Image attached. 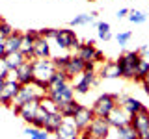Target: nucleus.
Masks as SVG:
<instances>
[{
    "label": "nucleus",
    "instance_id": "14",
    "mask_svg": "<svg viewBox=\"0 0 149 139\" xmlns=\"http://www.w3.org/2000/svg\"><path fill=\"white\" fill-rule=\"evenodd\" d=\"M84 65H86V61H84V59H80L77 54H74V56H69L67 63L63 65L62 71L67 74L69 80H73L74 76H80V74L84 72Z\"/></svg>",
    "mask_w": 149,
    "mask_h": 139
},
{
    "label": "nucleus",
    "instance_id": "38",
    "mask_svg": "<svg viewBox=\"0 0 149 139\" xmlns=\"http://www.w3.org/2000/svg\"><path fill=\"white\" fill-rule=\"evenodd\" d=\"M138 52H140V56H142L143 59H149V45L140 46V48H138Z\"/></svg>",
    "mask_w": 149,
    "mask_h": 139
},
{
    "label": "nucleus",
    "instance_id": "7",
    "mask_svg": "<svg viewBox=\"0 0 149 139\" xmlns=\"http://www.w3.org/2000/svg\"><path fill=\"white\" fill-rule=\"evenodd\" d=\"M19 89H21V83H19L15 78H8L2 83V89H0V106L4 108H11L13 98L17 96Z\"/></svg>",
    "mask_w": 149,
    "mask_h": 139
},
{
    "label": "nucleus",
    "instance_id": "25",
    "mask_svg": "<svg viewBox=\"0 0 149 139\" xmlns=\"http://www.w3.org/2000/svg\"><path fill=\"white\" fill-rule=\"evenodd\" d=\"M116 130V139H140L136 130H134L130 124H125V126L114 128Z\"/></svg>",
    "mask_w": 149,
    "mask_h": 139
},
{
    "label": "nucleus",
    "instance_id": "20",
    "mask_svg": "<svg viewBox=\"0 0 149 139\" xmlns=\"http://www.w3.org/2000/svg\"><path fill=\"white\" fill-rule=\"evenodd\" d=\"M119 106H121V108H123L125 111H127L129 115L138 113V111L143 108V104H142V102H140L138 98H134V96H123V98L119 100Z\"/></svg>",
    "mask_w": 149,
    "mask_h": 139
},
{
    "label": "nucleus",
    "instance_id": "8",
    "mask_svg": "<svg viewBox=\"0 0 149 139\" xmlns=\"http://www.w3.org/2000/svg\"><path fill=\"white\" fill-rule=\"evenodd\" d=\"M54 41H56V45H58L62 50H77L78 45H80L77 34H74L73 30H69V28H62V30H58Z\"/></svg>",
    "mask_w": 149,
    "mask_h": 139
},
{
    "label": "nucleus",
    "instance_id": "36",
    "mask_svg": "<svg viewBox=\"0 0 149 139\" xmlns=\"http://www.w3.org/2000/svg\"><path fill=\"white\" fill-rule=\"evenodd\" d=\"M67 59H69V56H58V58H52V61L56 65V69H60V71H62L63 65L67 63Z\"/></svg>",
    "mask_w": 149,
    "mask_h": 139
},
{
    "label": "nucleus",
    "instance_id": "23",
    "mask_svg": "<svg viewBox=\"0 0 149 139\" xmlns=\"http://www.w3.org/2000/svg\"><path fill=\"white\" fill-rule=\"evenodd\" d=\"M78 108H80V104H78L74 98H71V100L63 102V104H60V106H58V111L62 113L63 119H71L73 115H74V111H77Z\"/></svg>",
    "mask_w": 149,
    "mask_h": 139
},
{
    "label": "nucleus",
    "instance_id": "2",
    "mask_svg": "<svg viewBox=\"0 0 149 139\" xmlns=\"http://www.w3.org/2000/svg\"><path fill=\"white\" fill-rule=\"evenodd\" d=\"M142 59L138 50H129V52H123L116 61H118L119 69H121V78H127V80H132L134 74H136V67L138 61Z\"/></svg>",
    "mask_w": 149,
    "mask_h": 139
},
{
    "label": "nucleus",
    "instance_id": "9",
    "mask_svg": "<svg viewBox=\"0 0 149 139\" xmlns=\"http://www.w3.org/2000/svg\"><path fill=\"white\" fill-rule=\"evenodd\" d=\"M88 132H90L91 139H110V124L106 117H93V120L88 126Z\"/></svg>",
    "mask_w": 149,
    "mask_h": 139
},
{
    "label": "nucleus",
    "instance_id": "18",
    "mask_svg": "<svg viewBox=\"0 0 149 139\" xmlns=\"http://www.w3.org/2000/svg\"><path fill=\"white\" fill-rule=\"evenodd\" d=\"M15 80L21 83V85L34 82V72H32V63H30V61H24V63L21 65V67L17 69V72H15Z\"/></svg>",
    "mask_w": 149,
    "mask_h": 139
},
{
    "label": "nucleus",
    "instance_id": "15",
    "mask_svg": "<svg viewBox=\"0 0 149 139\" xmlns=\"http://www.w3.org/2000/svg\"><path fill=\"white\" fill-rule=\"evenodd\" d=\"M106 120H108V124H110V128L114 130V128H119V126H125V124H129V120H130V115L125 111L121 106L118 104L114 109L110 111V115L106 117Z\"/></svg>",
    "mask_w": 149,
    "mask_h": 139
},
{
    "label": "nucleus",
    "instance_id": "44",
    "mask_svg": "<svg viewBox=\"0 0 149 139\" xmlns=\"http://www.w3.org/2000/svg\"><path fill=\"white\" fill-rule=\"evenodd\" d=\"M0 21H2V17H0Z\"/></svg>",
    "mask_w": 149,
    "mask_h": 139
},
{
    "label": "nucleus",
    "instance_id": "1",
    "mask_svg": "<svg viewBox=\"0 0 149 139\" xmlns=\"http://www.w3.org/2000/svg\"><path fill=\"white\" fill-rule=\"evenodd\" d=\"M30 63H32V72H34V83L47 91L50 76L56 72V65L52 58H34L30 59Z\"/></svg>",
    "mask_w": 149,
    "mask_h": 139
},
{
    "label": "nucleus",
    "instance_id": "4",
    "mask_svg": "<svg viewBox=\"0 0 149 139\" xmlns=\"http://www.w3.org/2000/svg\"><path fill=\"white\" fill-rule=\"evenodd\" d=\"M118 104H119V95H116V93H104V95H101L99 98L93 102L91 109L95 113V117H108L110 111Z\"/></svg>",
    "mask_w": 149,
    "mask_h": 139
},
{
    "label": "nucleus",
    "instance_id": "31",
    "mask_svg": "<svg viewBox=\"0 0 149 139\" xmlns=\"http://www.w3.org/2000/svg\"><path fill=\"white\" fill-rule=\"evenodd\" d=\"M62 82H71L67 78V74H65L63 71H60V69H56V72L50 76V80H49V85H54V83H62ZM47 85V87H49Z\"/></svg>",
    "mask_w": 149,
    "mask_h": 139
},
{
    "label": "nucleus",
    "instance_id": "10",
    "mask_svg": "<svg viewBox=\"0 0 149 139\" xmlns=\"http://www.w3.org/2000/svg\"><path fill=\"white\" fill-rule=\"evenodd\" d=\"M99 83V78H97V71H84L80 74L77 82L73 83L74 93H80V95H86L90 91V87H95Z\"/></svg>",
    "mask_w": 149,
    "mask_h": 139
},
{
    "label": "nucleus",
    "instance_id": "27",
    "mask_svg": "<svg viewBox=\"0 0 149 139\" xmlns=\"http://www.w3.org/2000/svg\"><path fill=\"white\" fill-rule=\"evenodd\" d=\"M24 133H26V136H30V139H49L50 137V133L47 132V130L34 128V126H30V124L24 128Z\"/></svg>",
    "mask_w": 149,
    "mask_h": 139
},
{
    "label": "nucleus",
    "instance_id": "22",
    "mask_svg": "<svg viewBox=\"0 0 149 139\" xmlns=\"http://www.w3.org/2000/svg\"><path fill=\"white\" fill-rule=\"evenodd\" d=\"M21 39H22V34L21 32H13L11 35H8L6 37V54H9V52H19L21 50Z\"/></svg>",
    "mask_w": 149,
    "mask_h": 139
},
{
    "label": "nucleus",
    "instance_id": "11",
    "mask_svg": "<svg viewBox=\"0 0 149 139\" xmlns=\"http://www.w3.org/2000/svg\"><path fill=\"white\" fill-rule=\"evenodd\" d=\"M37 109H39V100H28L24 104H21L19 108H11L13 113L19 115L26 124L32 122V119H34L36 113H37Z\"/></svg>",
    "mask_w": 149,
    "mask_h": 139
},
{
    "label": "nucleus",
    "instance_id": "17",
    "mask_svg": "<svg viewBox=\"0 0 149 139\" xmlns=\"http://www.w3.org/2000/svg\"><path fill=\"white\" fill-rule=\"evenodd\" d=\"M32 54L34 58H52L50 54V45H49V39L37 35L34 39V46H32Z\"/></svg>",
    "mask_w": 149,
    "mask_h": 139
},
{
    "label": "nucleus",
    "instance_id": "29",
    "mask_svg": "<svg viewBox=\"0 0 149 139\" xmlns=\"http://www.w3.org/2000/svg\"><path fill=\"white\" fill-rule=\"evenodd\" d=\"M97 34H99V39H102V41H110V39H112L110 24H108V22H97Z\"/></svg>",
    "mask_w": 149,
    "mask_h": 139
},
{
    "label": "nucleus",
    "instance_id": "37",
    "mask_svg": "<svg viewBox=\"0 0 149 139\" xmlns=\"http://www.w3.org/2000/svg\"><path fill=\"white\" fill-rule=\"evenodd\" d=\"M93 61H95L97 65H101V63H104V61H106V58H104V54H102V52H101V50H99V48H97V50H95V56H93Z\"/></svg>",
    "mask_w": 149,
    "mask_h": 139
},
{
    "label": "nucleus",
    "instance_id": "26",
    "mask_svg": "<svg viewBox=\"0 0 149 139\" xmlns=\"http://www.w3.org/2000/svg\"><path fill=\"white\" fill-rule=\"evenodd\" d=\"M149 74V59H140L138 61V67H136V74H134V78L132 80L134 82H138V83H142L143 82V78H146Z\"/></svg>",
    "mask_w": 149,
    "mask_h": 139
},
{
    "label": "nucleus",
    "instance_id": "42",
    "mask_svg": "<svg viewBox=\"0 0 149 139\" xmlns=\"http://www.w3.org/2000/svg\"><path fill=\"white\" fill-rule=\"evenodd\" d=\"M142 87H143V91H146V95L149 96V82H142Z\"/></svg>",
    "mask_w": 149,
    "mask_h": 139
},
{
    "label": "nucleus",
    "instance_id": "41",
    "mask_svg": "<svg viewBox=\"0 0 149 139\" xmlns=\"http://www.w3.org/2000/svg\"><path fill=\"white\" fill-rule=\"evenodd\" d=\"M78 139H91L90 132H88V128H86V130H80V133H78Z\"/></svg>",
    "mask_w": 149,
    "mask_h": 139
},
{
    "label": "nucleus",
    "instance_id": "43",
    "mask_svg": "<svg viewBox=\"0 0 149 139\" xmlns=\"http://www.w3.org/2000/svg\"><path fill=\"white\" fill-rule=\"evenodd\" d=\"M2 83H4V80H0V89H2Z\"/></svg>",
    "mask_w": 149,
    "mask_h": 139
},
{
    "label": "nucleus",
    "instance_id": "6",
    "mask_svg": "<svg viewBox=\"0 0 149 139\" xmlns=\"http://www.w3.org/2000/svg\"><path fill=\"white\" fill-rule=\"evenodd\" d=\"M129 124L136 130L140 139H149V108L143 104V108L138 111V113L130 115Z\"/></svg>",
    "mask_w": 149,
    "mask_h": 139
},
{
    "label": "nucleus",
    "instance_id": "21",
    "mask_svg": "<svg viewBox=\"0 0 149 139\" xmlns=\"http://www.w3.org/2000/svg\"><path fill=\"white\" fill-rule=\"evenodd\" d=\"M62 113L60 111H52V113H47V119H45V130L49 133H54L56 130H58V126L62 124Z\"/></svg>",
    "mask_w": 149,
    "mask_h": 139
},
{
    "label": "nucleus",
    "instance_id": "33",
    "mask_svg": "<svg viewBox=\"0 0 149 139\" xmlns=\"http://www.w3.org/2000/svg\"><path fill=\"white\" fill-rule=\"evenodd\" d=\"M132 37V32H119L118 35H116V39H118V45L119 46H125L129 43V39Z\"/></svg>",
    "mask_w": 149,
    "mask_h": 139
},
{
    "label": "nucleus",
    "instance_id": "5",
    "mask_svg": "<svg viewBox=\"0 0 149 139\" xmlns=\"http://www.w3.org/2000/svg\"><path fill=\"white\" fill-rule=\"evenodd\" d=\"M45 89H41L39 85H36L34 82L32 83H24V85H21V89H19L17 96L13 98V104L11 108H19L21 104H24L28 100H39L41 96H45Z\"/></svg>",
    "mask_w": 149,
    "mask_h": 139
},
{
    "label": "nucleus",
    "instance_id": "13",
    "mask_svg": "<svg viewBox=\"0 0 149 139\" xmlns=\"http://www.w3.org/2000/svg\"><path fill=\"white\" fill-rule=\"evenodd\" d=\"M54 133H56L58 139H78L80 130L77 128V124L73 122V119H63L62 124L58 126V130H56Z\"/></svg>",
    "mask_w": 149,
    "mask_h": 139
},
{
    "label": "nucleus",
    "instance_id": "16",
    "mask_svg": "<svg viewBox=\"0 0 149 139\" xmlns=\"http://www.w3.org/2000/svg\"><path fill=\"white\" fill-rule=\"evenodd\" d=\"M97 74L101 78H104V80H116V78H121V69L116 59H108V61H104L101 65Z\"/></svg>",
    "mask_w": 149,
    "mask_h": 139
},
{
    "label": "nucleus",
    "instance_id": "30",
    "mask_svg": "<svg viewBox=\"0 0 149 139\" xmlns=\"http://www.w3.org/2000/svg\"><path fill=\"white\" fill-rule=\"evenodd\" d=\"M127 17H129V21L132 22V24H142V22L147 21V15L143 11H138V9H130Z\"/></svg>",
    "mask_w": 149,
    "mask_h": 139
},
{
    "label": "nucleus",
    "instance_id": "28",
    "mask_svg": "<svg viewBox=\"0 0 149 139\" xmlns=\"http://www.w3.org/2000/svg\"><path fill=\"white\" fill-rule=\"evenodd\" d=\"M69 24L71 26H84V24H97V22H95V17H93L91 13H82V15L74 17Z\"/></svg>",
    "mask_w": 149,
    "mask_h": 139
},
{
    "label": "nucleus",
    "instance_id": "35",
    "mask_svg": "<svg viewBox=\"0 0 149 139\" xmlns=\"http://www.w3.org/2000/svg\"><path fill=\"white\" fill-rule=\"evenodd\" d=\"M8 76H9V69L4 61V58H0V80H8Z\"/></svg>",
    "mask_w": 149,
    "mask_h": 139
},
{
    "label": "nucleus",
    "instance_id": "34",
    "mask_svg": "<svg viewBox=\"0 0 149 139\" xmlns=\"http://www.w3.org/2000/svg\"><path fill=\"white\" fill-rule=\"evenodd\" d=\"M39 32L41 37H45V39H54L56 34H58V28H43V30H37Z\"/></svg>",
    "mask_w": 149,
    "mask_h": 139
},
{
    "label": "nucleus",
    "instance_id": "39",
    "mask_svg": "<svg viewBox=\"0 0 149 139\" xmlns=\"http://www.w3.org/2000/svg\"><path fill=\"white\" fill-rule=\"evenodd\" d=\"M129 11H130V9H129V8H121V9H119V11H118V13H116V17H118V19H125V17H127V15H129Z\"/></svg>",
    "mask_w": 149,
    "mask_h": 139
},
{
    "label": "nucleus",
    "instance_id": "40",
    "mask_svg": "<svg viewBox=\"0 0 149 139\" xmlns=\"http://www.w3.org/2000/svg\"><path fill=\"white\" fill-rule=\"evenodd\" d=\"M4 37L0 35V58H4V56H6V43H4Z\"/></svg>",
    "mask_w": 149,
    "mask_h": 139
},
{
    "label": "nucleus",
    "instance_id": "3",
    "mask_svg": "<svg viewBox=\"0 0 149 139\" xmlns=\"http://www.w3.org/2000/svg\"><path fill=\"white\" fill-rule=\"evenodd\" d=\"M49 98L54 100L56 108L63 102L74 98V89H73V83L71 82H62V83H54V85H49L47 87V93H45Z\"/></svg>",
    "mask_w": 149,
    "mask_h": 139
},
{
    "label": "nucleus",
    "instance_id": "24",
    "mask_svg": "<svg viewBox=\"0 0 149 139\" xmlns=\"http://www.w3.org/2000/svg\"><path fill=\"white\" fill-rule=\"evenodd\" d=\"M95 45H88V43H80L77 48V56L84 61H93V56H95Z\"/></svg>",
    "mask_w": 149,
    "mask_h": 139
},
{
    "label": "nucleus",
    "instance_id": "19",
    "mask_svg": "<svg viewBox=\"0 0 149 139\" xmlns=\"http://www.w3.org/2000/svg\"><path fill=\"white\" fill-rule=\"evenodd\" d=\"M4 61H6L9 71H17L22 63H24V61H30V59H26V56L19 50V52H9V54H6V56H4Z\"/></svg>",
    "mask_w": 149,
    "mask_h": 139
},
{
    "label": "nucleus",
    "instance_id": "12",
    "mask_svg": "<svg viewBox=\"0 0 149 139\" xmlns=\"http://www.w3.org/2000/svg\"><path fill=\"white\" fill-rule=\"evenodd\" d=\"M93 117H95L93 109L88 108V106H82V104H80V108L74 111V115H73L71 119H73V122L77 124L78 130H86L88 126H90V122L93 120Z\"/></svg>",
    "mask_w": 149,
    "mask_h": 139
},
{
    "label": "nucleus",
    "instance_id": "32",
    "mask_svg": "<svg viewBox=\"0 0 149 139\" xmlns=\"http://www.w3.org/2000/svg\"><path fill=\"white\" fill-rule=\"evenodd\" d=\"M13 32H15V28H13L11 24H9V22H6V21L2 19V21H0V35L6 39V37H8V35H11Z\"/></svg>",
    "mask_w": 149,
    "mask_h": 139
}]
</instances>
